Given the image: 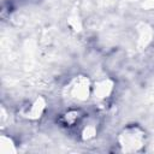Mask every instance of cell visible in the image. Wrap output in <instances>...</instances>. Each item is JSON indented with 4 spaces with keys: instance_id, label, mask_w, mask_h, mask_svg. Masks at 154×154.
<instances>
[{
    "instance_id": "obj_1",
    "label": "cell",
    "mask_w": 154,
    "mask_h": 154,
    "mask_svg": "<svg viewBox=\"0 0 154 154\" xmlns=\"http://www.w3.org/2000/svg\"><path fill=\"white\" fill-rule=\"evenodd\" d=\"M129 131L130 132H125V135L122 136L123 137L122 146L126 147L128 150H136L143 143V135L141 132H138V130H136V129H132Z\"/></svg>"
}]
</instances>
